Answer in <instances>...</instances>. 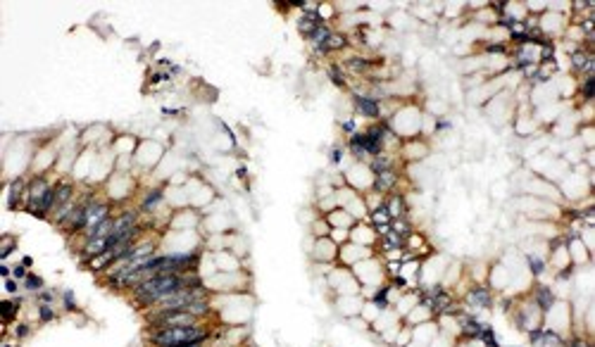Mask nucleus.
<instances>
[{"label": "nucleus", "instance_id": "1", "mask_svg": "<svg viewBox=\"0 0 595 347\" xmlns=\"http://www.w3.org/2000/svg\"><path fill=\"white\" fill-rule=\"evenodd\" d=\"M210 331L203 323L195 326H181V328H150L148 340L155 347H174L181 343H205Z\"/></svg>", "mask_w": 595, "mask_h": 347}, {"label": "nucleus", "instance_id": "2", "mask_svg": "<svg viewBox=\"0 0 595 347\" xmlns=\"http://www.w3.org/2000/svg\"><path fill=\"white\" fill-rule=\"evenodd\" d=\"M355 107L367 119H379L381 117V103L372 95H355Z\"/></svg>", "mask_w": 595, "mask_h": 347}, {"label": "nucleus", "instance_id": "3", "mask_svg": "<svg viewBox=\"0 0 595 347\" xmlns=\"http://www.w3.org/2000/svg\"><path fill=\"white\" fill-rule=\"evenodd\" d=\"M467 302L476 309H486V307H490L493 297H490V290H488L486 285H476V288H472V290L467 293Z\"/></svg>", "mask_w": 595, "mask_h": 347}, {"label": "nucleus", "instance_id": "4", "mask_svg": "<svg viewBox=\"0 0 595 347\" xmlns=\"http://www.w3.org/2000/svg\"><path fill=\"white\" fill-rule=\"evenodd\" d=\"M395 183H398V174L393 172V169L374 174V190H379V193H391L393 188H395Z\"/></svg>", "mask_w": 595, "mask_h": 347}, {"label": "nucleus", "instance_id": "5", "mask_svg": "<svg viewBox=\"0 0 595 347\" xmlns=\"http://www.w3.org/2000/svg\"><path fill=\"white\" fill-rule=\"evenodd\" d=\"M533 302H536V307L541 312H550L555 305V293L550 288H545V285H538L536 293H533Z\"/></svg>", "mask_w": 595, "mask_h": 347}, {"label": "nucleus", "instance_id": "6", "mask_svg": "<svg viewBox=\"0 0 595 347\" xmlns=\"http://www.w3.org/2000/svg\"><path fill=\"white\" fill-rule=\"evenodd\" d=\"M164 200V193L160 190V188H155V190H150V193H146V198H143V202H141V212H155L157 209V205Z\"/></svg>", "mask_w": 595, "mask_h": 347}, {"label": "nucleus", "instance_id": "7", "mask_svg": "<svg viewBox=\"0 0 595 347\" xmlns=\"http://www.w3.org/2000/svg\"><path fill=\"white\" fill-rule=\"evenodd\" d=\"M2 319H5V323L7 321H12L14 316H17V312H19V307H22V297H10V300H2Z\"/></svg>", "mask_w": 595, "mask_h": 347}, {"label": "nucleus", "instance_id": "8", "mask_svg": "<svg viewBox=\"0 0 595 347\" xmlns=\"http://www.w3.org/2000/svg\"><path fill=\"white\" fill-rule=\"evenodd\" d=\"M388 169H393V157H388V155H376L374 160H372V172L374 174H381V172H388Z\"/></svg>", "mask_w": 595, "mask_h": 347}, {"label": "nucleus", "instance_id": "9", "mask_svg": "<svg viewBox=\"0 0 595 347\" xmlns=\"http://www.w3.org/2000/svg\"><path fill=\"white\" fill-rule=\"evenodd\" d=\"M326 74H329V79L334 81L336 86H340V88H345V86H348V79H345V74H343V69H340L338 65H329Z\"/></svg>", "mask_w": 595, "mask_h": 347}, {"label": "nucleus", "instance_id": "10", "mask_svg": "<svg viewBox=\"0 0 595 347\" xmlns=\"http://www.w3.org/2000/svg\"><path fill=\"white\" fill-rule=\"evenodd\" d=\"M386 209H388V214H391V219L403 216V214H405V209H403V198H400V195H393L391 200L386 202Z\"/></svg>", "mask_w": 595, "mask_h": 347}, {"label": "nucleus", "instance_id": "11", "mask_svg": "<svg viewBox=\"0 0 595 347\" xmlns=\"http://www.w3.org/2000/svg\"><path fill=\"white\" fill-rule=\"evenodd\" d=\"M22 288L29 290V293H41L43 290V278L36 276V274H29L27 280H22Z\"/></svg>", "mask_w": 595, "mask_h": 347}, {"label": "nucleus", "instance_id": "12", "mask_svg": "<svg viewBox=\"0 0 595 347\" xmlns=\"http://www.w3.org/2000/svg\"><path fill=\"white\" fill-rule=\"evenodd\" d=\"M345 45H348V38H345L343 34H331V36H329V40H326L329 53H334V50H343Z\"/></svg>", "mask_w": 595, "mask_h": 347}, {"label": "nucleus", "instance_id": "13", "mask_svg": "<svg viewBox=\"0 0 595 347\" xmlns=\"http://www.w3.org/2000/svg\"><path fill=\"white\" fill-rule=\"evenodd\" d=\"M345 67L350 69V71H355V74H362V71H367V69L372 67V62H369V60H362V57H352V60H348Z\"/></svg>", "mask_w": 595, "mask_h": 347}, {"label": "nucleus", "instance_id": "14", "mask_svg": "<svg viewBox=\"0 0 595 347\" xmlns=\"http://www.w3.org/2000/svg\"><path fill=\"white\" fill-rule=\"evenodd\" d=\"M14 245H17V238L14 236H2V245H0V259H7L12 254Z\"/></svg>", "mask_w": 595, "mask_h": 347}, {"label": "nucleus", "instance_id": "15", "mask_svg": "<svg viewBox=\"0 0 595 347\" xmlns=\"http://www.w3.org/2000/svg\"><path fill=\"white\" fill-rule=\"evenodd\" d=\"M581 93H583V100H586V103H591V100H593V93H595V76H586V79H583Z\"/></svg>", "mask_w": 595, "mask_h": 347}, {"label": "nucleus", "instance_id": "16", "mask_svg": "<svg viewBox=\"0 0 595 347\" xmlns=\"http://www.w3.org/2000/svg\"><path fill=\"white\" fill-rule=\"evenodd\" d=\"M55 316H57V314H55L53 305H38V321H41V323H50Z\"/></svg>", "mask_w": 595, "mask_h": 347}, {"label": "nucleus", "instance_id": "17", "mask_svg": "<svg viewBox=\"0 0 595 347\" xmlns=\"http://www.w3.org/2000/svg\"><path fill=\"white\" fill-rule=\"evenodd\" d=\"M526 259H528V267H531V274H533V276H541L543 271H545V262L538 259L536 254H528Z\"/></svg>", "mask_w": 595, "mask_h": 347}, {"label": "nucleus", "instance_id": "18", "mask_svg": "<svg viewBox=\"0 0 595 347\" xmlns=\"http://www.w3.org/2000/svg\"><path fill=\"white\" fill-rule=\"evenodd\" d=\"M60 297H62V305H65L67 312H76V300H74V293H72V290H62Z\"/></svg>", "mask_w": 595, "mask_h": 347}, {"label": "nucleus", "instance_id": "19", "mask_svg": "<svg viewBox=\"0 0 595 347\" xmlns=\"http://www.w3.org/2000/svg\"><path fill=\"white\" fill-rule=\"evenodd\" d=\"M55 297H57V293H53V290H41V293H36L38 305H53Z\"/></svg>", "mask_w": 595, "mask_h": 347}, {"label": "nucleus", "instance_id": "20", "mask_svg": "<svg viewBox=\"0 0 595 347\" xmlns=\"http://www.w3.org/2000/svg\"><path fill=\"white\" fill-rule=\"evenodd\" d=\"M374 221H376V224H381V221L388 224V221H391V214H388V209H386V205H381L379 209L374 212Z\"/></svg>", "mask_w": 595, "mask_h": 347}, {"label": "nucleus", "instance_id": "21", "mask_svg": "<svg viewBox=\"0 0 595 347\" xmlns=\"http://www.w3.org/2000/svg\"><path fill=\"white\" fill-rule=\"evenodd\" d=\"M29 333H31V326H29V323H24V321H22V323H14V335H17L19 340L27 338Z\"/></svg>", "mask_w": 595, "mask_h": 347}, {"label": "nucleus", "instance_id": "22", "mask_svg": "<svg viewBox=\"0 0 595 347\" xmlns=\"http://www.w3.org/2000/svg\"><path fill=\"white\" fill-rule=\"evenodd\" d=\"M27 276H29V271H27L24 264H17V267L12 269V278L14 280H27Z\"/></svg>", "mask_w": 595, "mask_h": 347}, {"label": "nucleus", "instance_id": "23", "mask_svg": "<svg viewBox=\"0 0 595 347\" xmlns=\"http://www.w3.org/2000/svg\"><path fill=\"white\" fill-rule=\"evenodd\" d=\"M488 53H505L507 50V45L505 43H490V45H486Z\"/></svg>", "mask_w": 595, "mask_h": 347}, {"label": "nucleus", "instance_id": "24", "mask_svg": "<svg viewBox=\"0 0 595 347\" xmlns=\"http://www.w3.org/2000/svg\"><path fill=\"white\" fill-rule=\"evenodd\" d=\"M17 285H19V280H14V278H5V290L10 295H14L17 293Z\"/></svg>", "mask_w": 595, "mask_h": 347}, {"label": "nucleus", "instance_id": "25", "mask_svg": "<svg viewBox=\"0 0 595 347\" xmlns=\"http://www.w3.org/2000/svg\"><path fill=\"white\" fill-rule=\"evenodd\" d=\"M340 126H343V131H345V134L355 136V119H348V121H343V124H340Z\"/></svg>", "mask_w": 595, "mask_h": 347}, {"label": "nucleus", "instance_id": "26", "mask_svg": "<svg viewBox=\"0 0 595 347\" xmlns=\"http://www.w3.org/2000/svg\"><path fill=\"white\" fill-rule=\"evenodd\" d=\"M340 157H343V147H340V145H336V147H334V150H331V162H336V164H338V162H340Z\"/></svg>", "mask_w": 595, "mask_h": 347}, {"label": "nucleus", "instance_id": "27", "mask_svg": "<svg viewBox=\"0 0 595 347\" xmlns=\"http://www.w3.org/2000/svg\"><path fill=\"white\" fill-rule=\"evenodd\" d=\"M567 347H591V343H588V340H583V338H574V340H571Z\"/></svg>", "mask_w": 595, "mask_h": 347}, {"label": "nucleus", "instance_id": "28", "mask_svg": "<svg viewBox=\"0 0 595 347\" xmlns=\"http://www.w3.org/2000/svg\"><path fill=\"white\" fill-rule=\"evenodd\" d=\"M0 276H5V278H10V276H12V269L7 267V264H0Z\"/></svg>", "mask_w": 595, "mask_h": 347}, {"label": "nucleus", "instance_id": "29", "mask_svg": "<svg viewBox=\"0 0 595 347\" xmlns=\"http://www.w3.org/2000/svg\"><path fill=\"white\" fill-rule=\"evenodd\" d=\"M22 264H24V267H31L34 262H31V257H24V259H22Z\"/></svg>", "mask_w": 595, "mask_h": 347}, {"label": "nucleus", "instance_id": "30", "mask_svg": "<svg viewBox=\"0 0 595 347\" xmlns=\"http://www.w3.org/2000/svg\"><path fill=\"white\" fill-rule=\"evenodd\" d=\"M0 347H14V345H12V343H2Z\"/></svg>", "mask_w": 595, "mask_h": 347}]
</instances>
